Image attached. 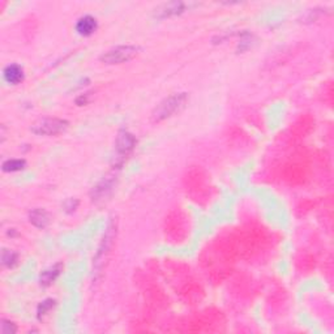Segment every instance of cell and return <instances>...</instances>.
Instances as JSON below:
<instances>
[{
  "mask_svg": "<svg viewBox=\"0 0 334 334\" xmlns=\"http://www.w3.org/2000/svg\"><path fill=\"white\" fill-rule=\"evenodd\" d=\"M77 206H78V201L74 200V198H68V200L64 202V209H66L67 213H74L77 209Z\"/></svg>",
  "mask_w": 334,
  "mask_h": 334,
  "instance_id": "obj_15",
  "label": "cell"
},
{
  "mask_svg": "<svg viewBox=\"0 0 334 334\" xmlns=\"http://www.w3.org/2000/svg\"><path fill=\"white\" fill-rule=\"evenodd\" d=\"M3 77L6 82H8L10 85H18L24 81L25 74H24L22 67H20L18 64H10L4 68Z\"/></svg>",
  "mask_w": 334,
  "mask_h": 334,
  "instance_id": "obj_6",
  "label": "cell"
},
{
  "mask_svg": "<svg viewBox=\"0 0 334 334\" xmlns=\"http://www.w3.org/2000/svg\"><path fill=\"white\" fill-rule=\"evenodd\" d=\"M115 145H116L118 153L122 154V156H126V154L130 153L134 148V145H136V138H134V134L127 132V130H122V132H119V134H118Z\"/></svg>",
  "mask_w": 334,
  "mask_h": 334,
  "instance_id": "obj_4",
  "label": "cell"
},
{
  "mask_svg": "<svg viewBox=\"0 0 334 334\" xmlns=\"http://www.w3.org/2000/svg\"><path fill=\"white\" fill-rule=\"evenodd\" d=\"M17 258H18V256L14 250H3V252H2V264H3V266L14 268L17 264Z\"/></svg>",
  "mask_w": 334,
  "mask_h": 334,
  "instance_id": "obj_12",
  "label": "cell"
},
{
  "mask_svg": "<svg viewBox=\"0 0 334 334\" xmlns=\"http://www.w3.org/2000/svg\"><path fill=\"white\" fill-rule=\"evenodd\" d=\"M17 328L14 322H10L8 320L2 321V333L3 334H14L16 333Z\"/></svg>",
  "mask_w": 334,
  "mask_h": 334,
  "instance_id": "obj_14",
  "label": "cell"
},
{
  "mask_svg": "<svg viewBox=\"0 0 334 334\" xmlns=\"http://www.w3.org/2000/svg\"><path fill=\"white\" fill-rule=\"evenodd\" d=\"M112 184H114V180H112V179H104V180L100 182L97 187L93 190V198H98L106 196L107 192L112 188Z\"/></svg>",
  "mask_w": 334,
  "mask_h": 334,
  "instance_id": "obj_11",
  "label": "cell"
},
{
  "mask_svg": "<svg viewBox=\"0 0 334 334\" xmlns=\"http://www.w3.org/2000/svg\"><path fill=\"white\" fill-rule=\"evenodd\" d=\"M184 10H186V6H184V3H180V2L168 3L158 12V17H160V18H166V17L178 16V14H183Z\"/></svg>",
  "mask_w": 334,
  "mask_h": 334,
  "instance_id": "obj_9",
  "label": "cell"
},
{
  "mask_svg": "<svg viewBox=\"0 0 334 334\" xmlns=\"http://www.w3.org/2000/svg\"><path fill=\"white\" fill-rule=\"evenodd\" d=\"M98 24L96 17L90 16V14H85L76 22V32L82 37H89L94 32L97 30Z\"/></svg>",
  "mask_w": 334,
  "mask_h": 334,
  "instance_id": "obj_5",
  "label": "cell"
},
{
  "mask_svg": "<svg viewBox=\"0 0 334 334\" xmlns=\"http://www.w3.org/2000/svg\"><path fill=\"white\" fill-rule=\"evenodd\" d=\"M62 272V264H55L51 268L46 269V270L42 272L40 278V284L42 286H50L51 284H54V281L59 277V274Z\"/></svg>",
  "mask_w": 334,
  "mask_h": 334,
  "instance_id": "obj_8",
  "label": "cell"
},
{
  "mask_svg": "<svg viewBox=\"0 0 334 334\" xmlns=\"http://www.w3.org/2000/svg\"><path fill=\"white\" fill-rule=\"evenodd\" d=\"M26 166V162L25 160H6L2 166L3 171L6 172H16V171H20L22 168H25Z\"/></svg>",
  "mask_w": 334,
  "mask_h": 334,
  "instance_id": "obj_10",
  "label": "cell"
},
{
  "mask_svg": "<svg viewBox=\"0 0 334 334\" xmlns=\"http://www.w3.org/2000/svg\"><path fill=\"white\" fill-rule=\"evenodd\" d=\"M140 48L134 44H124V46H116L100 56V62L107 66H114V64H123L127 62L132 60Z\"/></svg>",
  "mask_w": 334,
  "mask_h": 334,
  "instance_id": "obj_2",
  "label": "cell"
},
{
  "mask_svg": "<svg viewBox=\"0 0 334 334\" xmlns=\"http://www.w3.org/2000/svg\"><path fill=\"white\" fill-rule=\"evenodd\" d=\"M89 102V93H85L84 96H80V97L76 100V104L78 106H84V104H86Z\"/></svg>",
  "mask_w": 334,
  "mask_h": 334,
  "instance_id": "obj_16",
  "label": "cell"
},
{
  "mask_svg": "<svg viewBox=\"0 0 334 334\" xmlns=\"http://www.w3.org/2000/svg\"><path fill=\"white\" fill-rule=\"evenodd\" d=\"M54 306H55V300H54V299H46V300L42 302V303L38 306V310H37L38 318H40L42 316H44V314L50 311Z\"/></svg>",
  "mask_w": 334,
  "mask_h": 334,
  "instance_id": "obj_13",
  "label": "cell"
},
{
  "mask_svg": "<svg viewBox=\"0 0 334 334\" xmlns=\"http://www.w3.org/2000/svg\"><path fill=\"white\" fill-rule=\"evenodd\" d=\"M70 123L64 119H58V118H47L44 120L38 122L33 126L32 132L38 136H55L67 130Z\"/></svg>",
  "mask_w": 334,
  "mask_h": 334,
  "instance_id": "obj_3",
  "label": "cell"
},
{
  "mask_svg": "<svg viewBox=\"0 0 334 334\" xmlns=\"http://www.w3.org/2000/svg\"><path fill=\"white\" fill-rule=\"evenodd\" d=\"M187 102V94L176 93L164 100L153 111V120L160 122L167 118L172 116L175 112L183 108L184 104Z\"/></svg>",
  "mask_w": 334,
  "mask_h": 334,
  "instance_id": "obj_1",
  "label": "cell"
},
{
  "mask_svg": "<svg viewBox=\"0 0 334 334\" xmlns=\"http://www.w3.org/2000/svg\"><path fill=\"white\" fill-rule=\"evenodd\" d=\"M29 220L36 228H44L48 224V222H50V217H48V213L44 209L37 208V209H33L29 213Z\"/></svg>",
  "mask_w": 334,
  "mask_h": 334,
  "instance_id": "obj_7",
  "label": "cell"
}]
</instances>
